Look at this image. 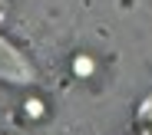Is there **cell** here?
Here are the masks:
<instances>
[{"label": "cell", "instance_id": "1", "mask_svg": "<svg viewBox=\"0 0 152 135\" xmlns=\"http://www.w3.org/2000/svg\"><path fill=\"white\" fill-rule=\"evenodd\" d=\"M40 105H43L40 99H30V102H27V112H30V115H43V109H40Z\"/></svg>", "mask_w": 152, "mask_h": 135}, {"label": "cell", "instance_id": "2", "mask_svg": "<svg viewBox=\"0 0 152 135\" xmlns=\"http://www.w3.org/2000/svg\"><path fill=\"white\" fill-rule=\"evenodd\" d=\"M73 69H80V73H89V69H93V63H89V60H80V63H73Z\"/></svg>", "mask_w": 152, "mask_h": 135}]
</instances>
